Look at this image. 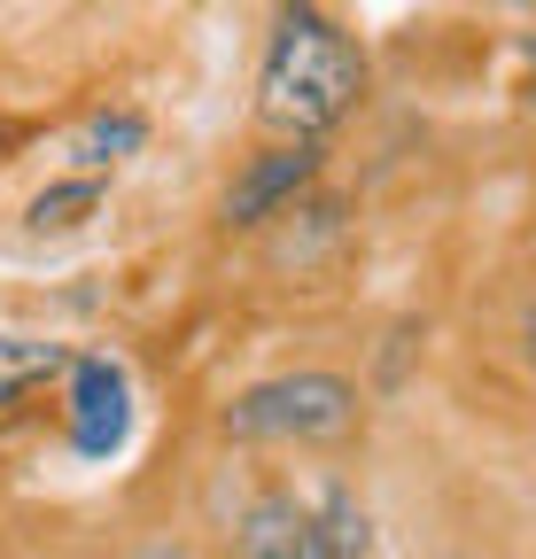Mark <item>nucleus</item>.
<instances>
[{
    "label": "nucleus",
    "instance_id": "obj_1",
    "mask_svg": "<svg viewBox=\"0 0 536 559\" xmlns=\"http://www.w3.org/2000/svg\"><path fill=\"white\" fill-rule=\"evenodd\" d=\"M366 94V55L334 32L319 9H288L273 47H264V70H257V117L273 132H326L350 102Z\"/></svg>",
    "mask_w": 536,
    "mask_h": 559
},
{
    "label": "nucleus",
    "instance_id": "obj_2",
    "mask_svg": "<svg viewBox=\"0 0 536 559\" xmlns=\"http://www.w3.org/2000/svg\"><path fill=\"white\" fill-rule=\"evenodd\" d=\"M241 559H373V528L350 489L311 481V489H264L234 528Z\"/></svg>",
    "mask_w": 536,
    "mask_h": 559
},
{
    "label": "nucleus",
    "instance_id": "obj_3",
    "mask_svg": "<svg viewBox=\"0 0 536 559\" xmlns=\"http://www.w3.org/2000/svg\"><path fill=\"white\" fill-rule=\"evenodd\" d=\"M358 419V396L343 373H281L226 404V436L241 443H326Z\"/></svg>",
    "mask_w": 536,
    "mask_h": 559
},
{
    "label": "nucleus",
    "instance_id": "obj_4",
    "mask_svg": "<svg viewBox=\"0 0 536 559\" xmlns=\"http://www.w3.org/2000/svg\"><path fill=\"white\" fill-rule=\"evenodd\" d=\"M71 436L94 459H109L124 443V373L117 366H102V358H79L71 366Z\"/></svg>",
    "mask_w": 536,
    "mask_h": 559
},
{
    "label": "nucleus",
    "instance_id": "obj_5",
    "mask_svg": "<svg viewBox=\"0 0 536 559\" xmlns=\"http://www.w3.org/2000/svg\"><path fill=\"white\" fill-rule=\"evenodd\" d=\"M311 171H319L311 140H296V148H273V156H257V164H249V171L226 187V218H234V226H257L264 210H273L281 194H296Z\"/></svg>",
    "mask_w": 536,
    "mask_h": 559
},
{
    "label": "nucleus",
    "instance_id": "obj_6",
    "mask_svg": "<svg viewBox=\"0 0 536 559\" xmlns=\"http://www.w3.org/2000/svg\"><path fill=\"white\" fill-rule=\"evenodd\" d=\"M148 140V124L141 117H94L79 140H71V156H86V164H117V156H132Z\"/></svg>",
    "mask_w": 536,
    "mask_h": 559
},
{
    "label": "nucleus",
    "instance_id": "obj_7",
    "mask_svg": "<svg viewBox=\"0 0 536 559\" xmlns=\"http://www.w3.org/2000/svg\"><path fill=\"white\" fill-rule=\"evenodd\" d=\"M62 358H55V342H16V334H0V396H16L24 381H39V373H55Z\"/></svg>",
    "mask_w": 536,
    "mask_h": 559
},
{
    "label": "nucleus",
    "instance_id": "obj_8",
    "mask_svg": "<svg viewBox=\"0 0 536 559\" xmlns=\"http://www.w3.org/2000/svg\"><path fill=\"white\" fill-rule=\"evenodd\" d=\"M86 210H94V179H79V187H55V194H39V202H32V226H39V234H62V226H79Z\"/></svg>",
    "mask_w": 536,
    "mask_h": 559
},
{
    "label": "nucleus",
    "instance_id": "obj_9",
    "mask_svg": "<svg viewBox=\"0 0 536 559\" xmlns=\"http://www.w3.org/2000/svg\"><path fill=\"white\" fill-rule=\"evenodd\" d=\"M521 349H528V366H536V296L521 304Z\"/></svg>",
    "mask_w": 536,
    "mask_h": 559
},
{
    "label": "nucleus",
    "instance_id": "obj_10",
    "mask_svg": "<svg viewBox=\"0 0 536 559\" xmlns=\"http://www.w3.org/2000/svg\"><path fill=\"white\" fill-rule=\"evenodd\" d=\"M141 559H194V551H179V544H156V551H141Z\"/></svg>",
    "mask_w": 536,
    "mask_h": 559
},
{
    "label": "nucleus",
    "instance_id": "obj_11",
    "mask_svg": "<svg viewBox=\"0 0 536 559\" xmlns=\"http://www.w3.org/2000/svg\"><path fill=\"white\" fill-rule=\"evenodd\" d=\"M528 86H536V39H528Z\"/></svg>",
    "mask_w": 536,
    "mask_h": 559
}]
</instances>
